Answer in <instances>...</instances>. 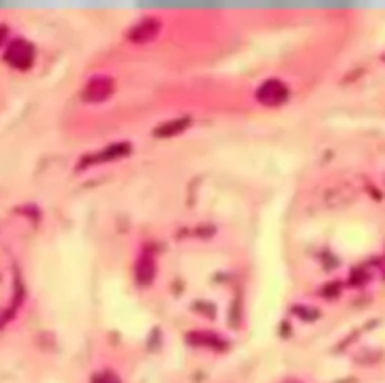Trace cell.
Masks as SVG:
<instances>
[{"mask_svg":"<svg viewBox=\"0 0 385 383\" xmlns=\"http://www.w3.org/2000/svg\"><path fill=\"white\" fill-rule=\"evenodd\" d=\"M339 291H341V283H329L325 285L323 289H320V293H323V298H337L339 296Z\"/></svg>","mask_w":385,"mask_h":383,"instance_id":"obj_8","label":"cell"},{"mask_svg":"<svg viewBox=\"0 0 385 383\" xmlns=\"http://www.w3.org/2000/svg\"><path fill=\"white\" fill-rule=\"evenodd\" d=\"M5 61L9 63L11 67L15 69H30L32 63H34V48L30 42L25 40H13L7 48V55H5Z\"/></svg>","mask_w":385,"mask_h":383,"instance_id":"obj_1","label":"cell"},{"mask_svg":"<svg viewBox=\"0 0 385 383\" xmlns=\"http://www.w3.org/2000/svg\"><path fill=\"white\" fill-rule=\"evenodd\" d=\"M128 153H130V145L128 143H118V145H111L109 149H105V151H101V153H97L94 157H90V159H86L84 163H103V161H113V159H120V157H126Z\"/></svg>","mask_w":385,"mask_h":383,"instance_id":"obj_6","label":"cell"},{"mask_svg":"<svg viewBox=\"0 0 385 383\" xmlns=\"http://www.w3.org/2000/svg\"><path fill=\"white\" fill-rule=\"evenodd\" d=\"M383 61H385V55H383Z\"/></svg>","mask_w":385,"mask_h":383,"instance_id":"obj_12","label":"cell"},{"mask_svg":"<svg viewBox=\"0 0 385 383\" xmlns=\"http://www.w3.org/2000/svg\"><path fill=\"white\" fill-rule=\"evenodd\" d=\"M255 97H258V101L262 105H266V107H278V105H283L287 101L289 88L280 80H268V82H264L258 88Z\"/></svg>","mask_w":385,"mask_h":383,"instance_id":"obj_2","label":"cell"},{"mask_svg":"<svg viewBox=\"0 0 385 383\" xmlns=\"http://www.w3.org/2000/svg\"><path fill=\"white\" fill-rule=\"evenodd\" d=\"M295 312H298V314L304 318V321H314V318H318V312H316V310L308 312V310H304V306H295Z\"/></svg>","mask_w":385,"mask_h":383,"instance_id":"obj_9","label":"cell"},{"mask_svg":"<svg viewBox=\"0 0 385 383\" xmlns=\"http://www.w3.org/2000/svg\"><path fill=\"white\" fill-rule=\"evenodd\" d=\"M188 126H190V118L172 120V122H165V124H161L159 128H155V130H153V134H155L157 138H170V136H176V134H180L182 130H186Z\"/></svg>","mask_w":385,"mask_h":383,"instance_id":"obj_7","label":"cell"},{"mask_svg":"<svg viewBox=\"0 0 385 383\" xmlns=\"http://www.w3.org/2000/svg\"><path fill=\"white\" fill-rule=\"evenodd\" d=\"M159 21L157 19H153V17H149V19H145V21H140V23H136L134 28L130 30V34H128V38H130L132 42H136V44H143V42H151L153 38H155L157 34H159Z\"/></svg>","mask_w":385,"mask_h":383,"instance_id":"obj_4","label":"cell"},{"mask_svg":"<svg viewBox=\"0 0 385 383\" xmlns=\"http://www.w3.org/2000/svg\"><path fill=\"white\" fill-rule=\"evenodd\" d=\"M111 94H113V80L109 78H94L82 90V99L86 103H103Z\"/></svg>","mask_w":385,"mask_h":383,"instance_id":"obj_3","label":"cell"},{"mask_svg":"<svg viewBox=\"0 0 385 383\" xmlns=\"http://www.w3.org/2000/svg\"><path fill=\"white\" fill-rule=\"evenodd\" d=\"M7 34H9V30L5 28V25H0V46H3V42L7 40Z\"/></svg>","mask_w":385,"mask_h":383,"instance_id":"obj_11","label":"cell"},{"mask_svg":"<svg viewBox=\"0 0 385 383\" xmlns=\"http://www.w3.org/2000/svg\"><path fill=\"white\" fill-rule=\"evenodd\" d=\"M90 383H118V379H115L111 373H101V375H97Z\"/></svg>","mask_w":385,"mask_h":383,"instance_id":"obj_10","label":"cell"},{"mask_svg":"<svg viewBox=\"0 0 385 383\" xmlns=\"http://www.w3.org/2000/svg\"><path fill=\"white\" fill-rule=\"evenodd\" d=\"M134 272H136V283L143 287H149L153 283V278H155V260L151 255H140Z\"/></svg>","mask_w":385,"mask_h":383,"instance_id":"obj_5","label":"cell"}]
</instances>
